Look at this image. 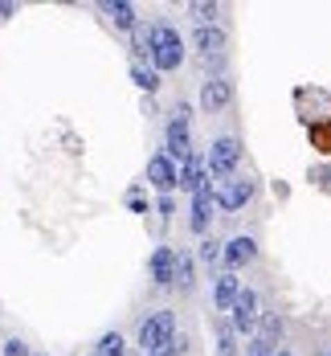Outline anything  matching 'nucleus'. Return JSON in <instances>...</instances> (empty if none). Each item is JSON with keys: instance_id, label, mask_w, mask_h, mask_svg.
Instances as JSON below:
<instances>
[{"instance_id": "nucleus-13", "label": "nucleus", "mask_w": 331, "mask_h": 356, "mask_svg": "<svg viewBox=\"0 0 331 356\" xmlns=\"http://www.w3.org/2000/svg\"><path fill=\"white\" fill-rule=\"evenodd\" d=\"M192 45H196L205 58H213V54H221V49H225V33H221V29H213V25H201V29L192 33Z\"/></svg>"}, {"instance_id": "nucleus-8", "label": "nucleus", "mask_w": 331, "mask_h": 356, "mask_svg": "<svg viewBox=\"0 0 331 356\" xmlns=\"http://www.w3.org/2000/svg\"><path fill=\"white\" fill-rule=\"evenodd\" d=\"M257 320H262V316H257V295L250 286H241V295H237V303H233V332H246V336H250L257 327Z\"/></svg>"}, {"instance_id": "nucleus-1", "label": "nucleus", "mask_w": 331, "mask_h": 356, "mask_svg": "<svg viewBox=\"0 0 331 356\" xmlns=\"http://www.w3.org/2000/svg\"><path fill=\"white\" fill-rule=\"evenodd\" d=\"M139 348L144 353H168V348H180L176 344V320L172 312H155L139 323Z\"/></svg>"}, {"instance_id": "nucleus-2", "label": "nucleus", "mask_w": 331, "mask_h": 356, "mask_svg": "<svg viewBox=\"0 0 331 356\" xmlns=\"http://www.w3.org/2000/svg\"><path fill=\"white\" fill-rule=\"evenodd\" d=\"M184 58V41L172 25H155L151 37V70H176Z\"/></svg>"}, {"instance_id": "nucleus-12", "label": "nucleus", "mask_w": 331, "mask_h": 356, "mask_svg": "<svg viewBox=\"0 0 331 356\" xmlns=\"http://www.w3.org/2000/svg\"><path fill=\"white\" fill-rule=\"evenodd\" d=\"M205 180H209V164H205L201 156H188V160H180V188H184V193H196Z\"/></svg>"}, {"instance_id": "nucleus-9", "label": "nucleus", "mask_w": 331, "mask_h": 356, "mask_svg": "<svg viewBox=\"0 0 331 356\" xmlns=\"http://www.w3.org/2000/svg\"><path fill=\"white\" fill-rule=\"evenodd\" d=\"M237 295H241V283H237V275H233V270L217 275V283H213V303H217V312H233Z\"/></svg>"}, {"instance_id": "nucleus-4", "label": "nucleus", "mask_w": 331, "mask_h": 356, "mask_svg": "<svg viewBox=\"0 0 331 356\" xmlns=\"http://www.w3.org/2000/svg\"><path fill=\"white\" fill-rule=\"evenodd\" d=\"M147 180H151L160 193H172V188H180V168H176V160H172L168 152L151 156V160H147Z\"/></svg>"}, {"instance_id": "nucleus-10", "label": "nucleus", "mask_w": 331, "mask_h": 356, "mask_svg": "<svg viewBox=\"0 0 331 356\" xmlns=\"http://www.w3.org/2000/svg\"><path fill=\"white\" fill-rule=\"evenodd\" d=\"M176 250H168V246H160L155 254H151V279L160 286H168V283H176Z\"/></svg>"}, {"instance_id": "nucleus-16", "label": "nucleus", "mask_w": 331, "mask_h": 356, "mask_svg": "<svg viewBox=\"0 0 331 356\" xmlns=\"http://www.w3.org/2000/svg\"><path fill=\"white\" fill-rule=\"evenodd\" d=\"M278 336H282V320H278V316H262V336H257V340H262L266 348H274Z\"/></svg>"}, {"instance_id": "nucleus-17", "label": "nucleus", "mask_w": 331, "mask_h": 356, "mask_svg": "<svg viewBox=\"0 0 331 356\" xmlns=\"http://www.w3.org/2000/svg\"><path fill=\"white\" fill-rule=\"evenodd\" d=\"M94 356H123V336H119V332H107V336L94 344Z\"/></svg>"}, {"instance_id": "nucleus-15", "label": "nucleus", "mask_w": 331, "mask_h": 356, "mask_svg": "<svg viewBox=\"0 0 331 356\" xmlns=\"http://www.w3.org/2000/svg\"><path fill=\"white\" fill-rule=\"evenodd\" d=\"M103 13H107L119 29H127V33H135V29H139V25H135V8H131V4H123V0H103Z\"/></svg>"}, {"instance_id": "nucleus-5", "label": "nucleus", "mask_w": 331, "mask_h": 356, "mask_svg": "<svg viewBox=\"0 0 331 356\" xmlns=\"http://www.w3.org/2000/svg\"><path fill=\"white\" fill-rule=\"evenodd\" d=\"M250 197H254V180H246V177H229V180H221V188H217V205L225 213H237Z\"/></svg>"}, {"instance_id": "nucleus-6", "label": "nucleus", "mask_w": 331, "mask_h": 356, "mask_svg": "<svg viewBox=\"0 0 331 356\" xmlns=\"http://www.w3.org/2000/svg\"><path fill=\"white\" fill-rule=\"evenodd\" d=\"M164 147H168L172 160H188V156H192V147H188V111L184 107L172 115V123H168V131H164Z\"/></svg>"}, {"instance_id": "nucleus-11", "label": "nucleus", "mask_w": 331, "mask_h": 356, "mask_svg": "<svg viewBox=\"0 0 331 356\" xmlns=\"http://www.w3.org/2000/svg\"><path fill=\"white\" fill-rule=\"evenodd\" d=\"M229 99H233L229 78H209V82L201 86V107H205V111H221Z\"/></svg>"}, {"instance_id": "nucleus-24", "label": "nucleus", "mask_w": 331, "mask_h": 356, "mask_svg": "<svg viewBox=\"0 0 331 356\" xmlns=\"http://www.w3.org/2000/svg\"><path fill=\"white\" fill-rule=\"evenodd\" d=\"M17 13V4H8V0H0V17H12Z\"/></svg>"}, {"instance_id": "nucleus-19", "label": "nucleus", "mask_w": 331, "mask_h": 356, "mask_svg": "<svg viewBox=\"0 0 331 356\" xmlns=\"http://www.w3.org/2000/svg\"><path fill=\"white\" fill-rule=\"evenodd\" d=\"M176 283L192 286V258H188V254H180V258H176Z\"/></svg>"}, {"instance_id": "nucleus-3", "label": "nucleus", "mask_w": 331, "mask_h": 356, "mask_svg": "<svg viewBox=\"0 0 331 356\" xmlns=\"http://www.w3.org/2000/svg\"><path fill=\"white\" fill-rule=\"evenodd\" d=\"M237 160H241V143L233 140V136H221V140L209 143V156H205V164H209V177H225L237 168Z\"/></svg>"}, {"instance_id": "nucleus-14", "label": "nucleus", "mask_w": 331, "mask_h": 356, "mask_svg": "<svg viewBox=\"0 0 331 356\" xmlns=\"http://www.w3.org/2000/svg\"><path fill=\"white\" fill-rule=\"evenodd\" d=\"M254 254H257V246H254V238H233L229 246H225V262L237 270V266H246V262H254Z\"/></svg>"}, {"instance_id": "nucleus-25", "label": "nucleus", "mask_w": 331, "mask_h": 356, "mask_svg": "<svg viewBox=\"0 0 331 356\" xmlns=\"http://www.w3.org/2000/svg\"><path fill=\"white\" fill-rule=\"evenodd\" d=\"M180 348H168V353H144V356H176Z\"/></svg>"}, {"instance_id": "nucleus-23", "label": "nucleus", "mask_w": 331, "mask_h": 356, "mask_svg": "<svg viewBox=\"0 0 331 356\" xmlns=\"http://www.w3.org/2000/svg\"><path fill=\"white\" fill-rule=\"evenodd\" d=\"M4 356H29V348H25L21 340H8V344H4Z\"/></svg>"}, {"instance_id": "nucleus-22", "label": "nucleus", "mask_w": 331, "mask_h": 356, "mask_svg": "<svg viewBox=\"0 0 331 356\" xmlns=\"http://www.w3.org/2000/svg\"><path fill=\"white\" fill-rule=\"evenodd\" d=\"M192 13H201V21L209 25V21L217 17V4H192Z\"/></svg>"}, {"instance_id": "nucleus-7", "label": "nucleus", "mask_w": 331, "mask_h": 356, "mask_svg": "<svg viewBox=\"0 0 331 356\" xmlns=\"http://www.w3.org/2000/svg\"><path fill=\"white\" fill-rule=\"evenodd\" d=\"M213 205H217V193H213V177H209L196 193H192V229H196V234H205V229H209Z\"/></svg>"}, {"instance_id": "nucleus-26", "label": "nucleus", "mask_w": 331, "mask_h": 356, "mask_svg": "<svg viewBox=\"0 0 331 356\" xmlns=\"http://www.w3.org/2000/svg\"><path fill=\"white\" fill-rule=\"evenodd\" d=\"M274 356H291V353H274Z\"/></svg>"}, {"instance_id": "nucleus-18", "label": "nucleus", "mask_w": 331, "mask_h": 356, "mask_svg": "<svg viewBox=\"0 0 331 356\" xmlns=\"http://www.w3.org/2000/svg\"><path fill=\"white\" fill-rule=\"evenodd\" d=\"M131 78H135V86H144V90H155L160 86V70H147V66H131Z\"/></svg>"}, {"instance_id": "nucleus-20", "label": "nucleus", "mask_w": 331, "mask_h": 356, "mask_svg": "<svg viewBox=\"0 0 331 356\" xmlns=\"http://www.w3.org/2000/svg\"><path fill=\"white\" fill-rule=\"evenodd\" d=\"M201 258H205L209 266H213L217 258H225V250H221V242H213V238H205V242H201Z\"/></svg>"}, {"instance_id": "nucleus-21", "label": "nucleus", "mask_w": 331, "mask_h": 356, "mask_svg": "<svg viewBox=\"0 0 331 356\" xmlns=\"http://www.w3.org/2000/svg\"><path fill=\"white\" fill-rule=\"evenodd\" d=\"M217 348H221V356H233V353H237V344H233V327H221Z\"/></svg>"}]
</instances>
